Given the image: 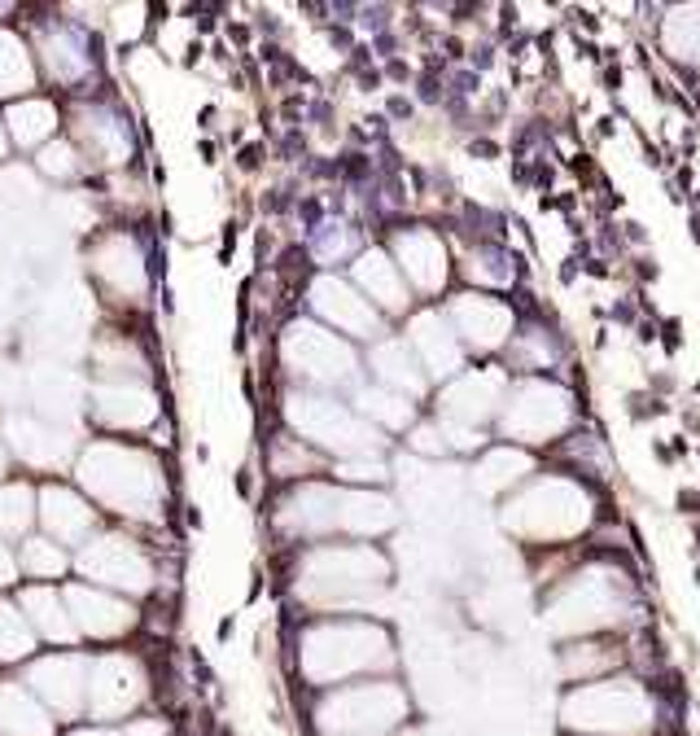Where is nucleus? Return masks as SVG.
I'll use <instances>...</instances> for the list:
<instances>
[{
	"instance_id": "nucleus-1",
	"label": "nucleus",
	"mask_w": 700,
	"mask_h": 736,
	"mask_svg": "<svg viewBox=\"0 0 700 736\" xmlns=\"http://www.w3.org/2000/svg\"><path fill=\"white\" fill-rule=\"evenodd\" d=\"M79 482H84L88 495L110 504L114 513H136V517L153 513V504L162 495L158 465L145 452L123 443H92L79 456Z\"/></svg>"
},
{
	"instance_id": "nucleus-2",
	"label": "nucleus",
	"mask_w": 700,
	"mask_h": 736,
	"mask_svg": "<svg viewBox=\"0 0 700 736\" xmlns=\"http://www.w3.org/2000/svg\"><path fill=\"white\" fill-rule=\"evenodd\" d=\"M280 360L289 364V373L306 386H350L359 377V360H354L350 342L328 334V329L311 325V320H293L280 338Z\"/></svg>"
},
{
	"instance_id": "nucleus-3",
	"label": "nucleus",
	"mask_w": 700,
	"mask_h": 736,
	"mask_svg": "<svg viewBox=\"0 0 700 736\" xmlns=\"http://www.w3.org/2000/svg\"><path fill=\"white\" fill-rule=\"evenodd\" d=\"M284 417L302 434V443L333 447V452H368L376 447V430L359 421V412H350L341 399L315 395V390H293L284 403Z\"/></svg>"
},
{
	"instance_id": "nucleus-4",
	"label": "nucleus",
	"mask_w": 700,
	"mask_h": 736,
	"mask_svg": "<svg viewBox=\"0 0 700 736\" xmlns=\"http://www.w3.org/2000/svg\"><path fill=\"white\" fill-rule=\"evenodd\" d=\"M447 320L455 329V338L464 342V351L473 355H504V347L517 334V316L512 307L486 294H455L447 303Z\"/></svg>"
},
{
	"instance_id": "nucleus-5",
	"label": "nucleus",
	"mask_w": 700,
	"mask_h": 736,
	"mask_svg": "<svg viewBox=\"0 0 700 736\" xmlns=\"http://www.w3.org/2000/svg\"><path fill=\"white\" fill-rule=\"evenodd\" d=\"M407 347L416 351L420 368L429 373V382H451L455 373H464V342L455 338V329H451L447 316L438 312H425L411 320V334H407Z\"/></svg>"
},
{
	"instance_id": "nucleus-6",
	"label": "nucleus",
	"mask_w": 700,
	"mask_h": 736,
	"mask_svg": "<svg viewBox=\"0 0 700 736\" xmlns=\"http://www.w3.org/2000/svg\"><path fill=\"white\" fill-rule=\"evenodd\" d=\"M79 570L88 578H97V583H114V587H127V592H140L149 583L145 552L123 535H101L97 543H88L84 556H79Z\"/></svg>"
},
{
	"instance_id": "nucleus-7",
	"label": "nucleus",
	"mask_w": 700,
	"mask_h": 736,
	"mask_svg": "<svg viewBox=\"0 0 700 736\" xmlns=\"http://www.w3.org/2000/svg\"><path fill=\"white\" fill-rule=\"evenodd\" d=\"M311 307H315V312L324 316L333 329H341L346 338H363V342L381 338V334H376V329H381V316H376L372 303L359 299L346 281L319 277V281L311 285Z\"/></svg>"
},
{
	"instance_id": "nucleus-8",
	"label": "nucleus",
	"mask_w": 700,
	"mask_h": 736,
	"mask_svg": "<svg viewBox=\"0 0 700 736\" xmlns=\"http://www.w3.org/2000/svg\"><path fill=\"white\" fill-rule=\"evenodd\" d=\"M140 671L132 658H101L97 667L88 671V710L97 719L123 715L140 702Z\"/></svg>"
},
{
	"instance_id": "nucleus-9",
	"label": "nucleus",
	"mask_w": 700,
	"mask_h": 736,
	"mask_svg": "<svg viewBox=\"0 0 700 736\" xmlns=\"http://www.w3.org/2000/svg\"><path fill=\"white\" fill-rule=\"evenodd\" d=\"M88 662L84 658H44V662H35V671H31V684H35V693L49 702L57 715H75V710H84L88 706Z\"/></svg>"
},
{
	"instance_id": "nucleus-10",
	"label": "nucleus",
	"mask_w": 700,
	"mask_h": 736,
	"mask_svg": "<svg viewBox=\"0 0 700 736\" xmlns=\"http://www.w3.org/2000/svg\"><path fill=\"white\" fill-rule=\"evenodd\" d=\"M92 412L114 430H140L158 417V399H153V390L136 382H105L92 390Z\"/></svg>"
},
{
	"instance_id": "nucleus-11",
	"label": "nucleus",
	"mask_w": 700,
	"mask_h": 736,
	"mask_svg": "<svg viewBox=\"0 0 700 736\" xmlns=\"http://www.w3.org/2000/svg\"><path fill=\"white\" fill-rule=\"evenodd\" d=\"M66 605H70V618H75V627L84 636H123L136 623L132 605H123L118 596H105L97 587H70Z\"/></svg>"
},
{
	"instance_id": "nucleus-12",
	"label": "nucleus",
	"mask_w": 700,
	"mask_h": 736,
	"mask_svg": "<svg viewBox=\"0 0 700 736\" xmlns=\"http://www.w3.org/2000/svg\"><path fill=\"white\" fill-rule=\"evenodd\" d=\"M368 360H372L376 386H389V390H398V395H407V399H416V395H425V390H429V373L420 368L416 351H411L403 338L376 342Z\"/></svg>"
},
{
	"instance_id": "nucleus-13",
	"label": "nucleus",
	"mask_w": 700,
	"mask_h": 736,
	"mask_svg": "<svg viewBox=\"0 0 700 736\" xmlns=\"http://www.w3.org/2000/svg\"><path fill=\"white\" fill-rule=\"evenodd\" d=\"M40 521L57 543H79L92 530V508L66 486H44L40 491Z\"/></svg>"
},
{
	"instance_id": "nucleus-14",
	"label": "nucleus",
	"mask_w": 700,
	"mask_h": 736,
	"mask_svg": "<svg viewBox=\"0 0 700 736\" xmlns=\"http://www.w3.org/2000/svg\"><path fill=\"white\" fill-rule=\"evenodd\" d=\"M5 434H9V447L31 460V465H57V460L66 456V434L49 425L44 417H9L5 421Z\"/></svg>"
},
{
	"instance_id": "nucleus-15",
	"label": "nucleus",
	"mask_w": 700,
	"mask_h": 736,
	"mask_svg": "<svg viewBox=\"0 0 700 736\" xmlns=\"http://www.w3.org/2000/svg\"><path fill=\"white\" fill-rule=\"evenodd\" d=\"M53 719L18 684H0V736H49Z\"/></svg>"
},
{
	"instance_id": "nucleus-16",
	"label": "nucleus",
	"mask_w": 700,
	"mask_h": 736,
	"mask_svg": "<svg viewBox=\"0 0 700 736\" xmlns=\"http://www.w3.org/2000/svg\"><path fill=\"white\" fill-rule=\"evenodd\" d=\"M22 609L31 614V627H35V631L49 636V640H75V636H79L75 618H70V605H62V596H57L53 587H31V592H22Z\"/></svg>"
},
{
	"instance_id": "nucleus-17",
	"label": "nucleus",
	"mask_w": 700,
	"mask_h": 736,
	"mask_svg": "<svg viewBox=\"0 0 700 736\" xmlns=\"http://www.w3.org/2000/svg\"><path fill=\"white\" fill-rule=\"evenodd\" d=\"M354 277H359V285L368 290V299H372L376 307H385L389 316L407 307V290H403L398 272L389 268V259H381V255H363L359 268H354Z\"/></svg>"
},
{
	"instance_id": "nucleus-18",
	"label": "nucleus",
	"mask_w": 700,
	"mask_h": 736,
	"mask_svg": "<svg viewBox=\"0 0 700 736\" xmlns=\"http://www.w3.org/2000/svg\"><path fill=\"white\" fill-rule=\"evenodd\" d=\"M354 408H359V417L385 421L389 430H403V425H411V417H416V403L407 395H398V390H389V386H363L354 395Z\"/></svg>"
},
{
	"instance_id": "nucleus-19",
	"label": "nucleus",
	"mask_w": 700,
	"mask_h": 736,
	"mask_svg": "<svg viewBox=\"0 0 700 736\" xmlns=\"http://www.w3.org/2000/svg\"><path fill=\"white\" fill-rule=\"evenodd\" d=\"M18 565L27 570V574H35V578H53V574L66 570V556H62V548H57L53 539H27Z\"/></svg>"
},
{
	"instance_id": "nucleus-20",
	"label": "nucleus",
	"mask_w": 700,
	"mask_h": 736,
	"mask_svg": "<svg viewBox=\"0 0 700 736\" xmlns=\"http://www.w3.org/2000/svg\"><path fill=\"white\" fill-rule=\"evenodd\" d=\"M31 526V491L22 482L0 486V535H18Z\"/></svg>"
},
{
	"instance_id": "nucleus-21",
	"label": "nucleus",
	"mask_w": 700,
	"mask_h": 736,
	"mask_svg": "<svg viewBox=\"0 0 700 736\" xmlns=\"http://www.w3.org/2000/svg\"><path fill=\"white\" fill-rule=\"evenodd\" d=\"M31 653V627L18 618V609L0 605V662H14Z\"/></svg>"
},
{
	"instance_id": "nucleus-22",
	"label": "nucleus",
	"mask_w": 700,
	"mask_h": 736,
	"mask_svg": "<svg viewBox=\"0 0 700 736\" xmlns=\"http://www.w3.org/2000/svg\"><path fill=\"white\" fill-rule=\"evenodd\" d=\"M657 342H661V351H666V355H679V351H683V320H679V316L661 320V334H657Z\"/></svg>"
},
{
	"instance_id": "nucleus-23",
	"label": "nucleus",
	"mask_w": 700,
	"mask_h": 736,
	"mask_svg": "<svg viewBox=\"0 0 700 736\" xmlns=\"http://www.w3.org/2000/svg\"><path fill=\"white\" fill-rule=\"evenodd\" d=\"M14 578H18V556L9 552L5 543H0V587H5V583H14Z\"/></svg>"
},
{
	"instance_id": "nucleus-24",
	"label": "nucleus",
	"mask_w": 700,
	"mask_h": 736,
	"mask_svg": "<svg viewBox=\"0 0 700 736\" xmlns=\"http://www.w3.org/2000/svg\"><path fill=\"white\" fill-rule=\"evenodd\" d=\"M123 736H162V723L158 719H145V723H127Z\"/></svg>"
},
{
	"instance_id": "nucleus-25",
	"label": "nucleus",
	"mask_w": 700,
	"mask_h": 736,
	"mask_svg": "<svg viewBox=\"0 0 700 736\" xmlns=\"http://www.w3.org/2000/svg\"><path fill=\"white\" fill-rule=\"evenodd\" d=\"M75 736H110V732H75Z\"/></svg>"
},
{
	"instance_id": "nucleus-26",
	"label": "nucleus",
	"mask_w": 700,
	"mask_h": 736,
	"mask_svg": "<svg viewBox=\"0 0 700 736\" xmlns=\"http://www.w3.org/2000/svg\"><path fill=\"white\" fill-rule=\"evenodd\" d=\"M0 473H5V452H0Z\"/></svg>"
},
{
	"instance_id": "nucleus-27",
	"label": "nucleus",
	"mask_w": 700,
	"mask_h": 736,
	"mask_svg": "<svg viewBox=\"0 0 700 736\" xmlns=\"http://www.w3.org/2000/svg\"><path fill=\"white\" fill-rule=\"evenodd\" d=\"M696 583H700V565H696Z\"/></svg>"
}]
</instances>
